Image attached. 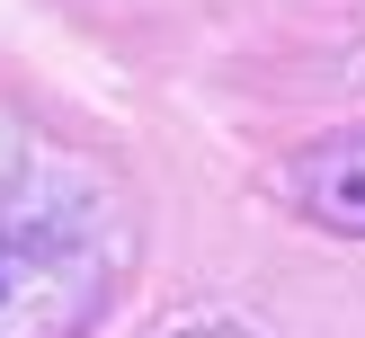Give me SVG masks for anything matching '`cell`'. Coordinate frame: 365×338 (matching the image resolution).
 I'll return each mask as SVG.
<instances>
[{
	"label": "cell",
	"instance_id": "cell-1",
	"mask_svg": "<svg viewBox=\"0 0 365 338\" xmlns=\"http://www.w3.org/2000/svg\"><path fill=\"white\" fill-rule=\"evenodd\" d=\"M134 267V205L81 152L0 107V338H89Z\"/></svg>",
	"mask_w": 365,
	"mask_h": 338
},
{
	"label": "cell",
	"instance_id": "cell-2",
	"mask_svg": "<svg viewBox=\"0 0 365 338\" xmlns=\"http://www.w3.org/2000/svg\"><path fill=\"white\" fill-rule=\"evenodd\" d=\"M294 205L312 213V223H330V231H356L365 241V134H330V142H312V152L294 160Z\"/></svg>",
	"mask_w": 365,
	"mask_h": 338
},
{
	"label": "cell",
	"instance_id": "cell-3",
	"mask_svg": "<svg viewBox=\"0 0 365 338\" xmlns=\"http://www.w3.org/2000/svg\"><path fill=\"white\" fill-rule=\"evenodd\" d=\"M187 338H250V329H187Z\"/></svg>",
	"mask_w": 365,
	"mask_h": 338
}]
</instances>
